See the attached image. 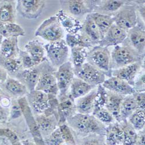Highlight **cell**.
<instances>
[{
	"label": "cell",
	"mask_w": 145,
	"mask_h": 145,
	"mask_svg": "<svg viewBox=\"0 0 145 145\" xmlns=\"http://www.w3.org/2000/svg\"><path fill=\"white\" fill-rule=\"evenodd\" d=\"M74 130L82 134H105L106 128L93 115L77 113L67 119Z\"/></svg>",
	"instance_id": "obj_1"
},
{
	"label": "cell",
	"mask_w": 145,
	"mask_h": 145,
	"mask_svg": "<svg viewBox=\"0 0 145 145\" xmlns=\"http://www.w3.org/2000/svg\"><path fill=\"white\" fill-rule=\"evenodd\" d=\"M122 44L115 46L111 53L112 70L143 61L144 55L139 54L134 48L124 42Z\"/></svg>",
	"instance_id": "obj_2"
},
{
	"label": "cell",
	"mask_w": 145,
	"mask_h": 145,
	"mask_svg": "<svg viewBox=\"0 0 145 145\" xmlns=\"http://www.w3.org/2000/svg\"><path fill=\"white\" fill-rule=\"evenodd\" d=\"M87 61L105 75L111 76V52L108 48L96 45L88 50Z\"/></svg>",
	"instance_id": "obj_3"
},
{
	"label": "cell",
	"mask_w": 145,
	"mask_h": 145,
	"mask_svg": "<svg viewBox=\"0 0 145 145\" xmlns=\"http://www.w3.org/2000/svg\"><path fill=\"white\" fill-rule=\"evenodd\" d=\"M36 37H40L49 42L63 40L65 31L60 25L56 16L45 19L35 31Z\"/></svg>",
	"instance_id": "obj_4"
},
{
	"label": "cell",
	"mask_w": 145,
	"mask_h": 145,
	"mask_svg": "<svg viewBox=\"0 0 145 145\" xmlns=\"http://www.w3.org/2000/svg\"><path fill=\"white\" fill-rule=\"evenodd\" d=\"M44 48L49 62L55 69L59 68L68 61L69 49L63 39L49 42L44 45Z\"/></svg>",
	"instance_id": "obj_5"
},
{
	"label": "cell",
	"mask_w": 145,
	"mask_h": 145,
	"mask_svg": "<svg viewBox=\"0 0 145 145\" xmlns=\"http://www.w3.org/2000/svg\"><path fill=\"white\" fill-rule=\"evenodd\" d=\"M56 69L46 59L35 90L42 91L48 95L55 96L59 89L54 72Z\"/></svg>",
	"instance_id": "obj_6"
},
{
	"label": "cell",
	"mask_w": 145,
	"mask_h": 145,
	"mask_svg": "<svg viewBox=\"0 0 145 145\" xmlns=\"http://www.w3.org/2000/svg\"><path fill=\"white\" fill-rule=\"evenodd\" d=\"M114 24L126 31L134 27L138 23L137 6L129 2L121 8L113 16Z\"/></svg>",
	"instance_id": "obj_7"
},
{
	"label": "cell",
	"mask_w": 145,
	"mask_h": 145,
	"mask_svg": "<svg viewBox=\"0 0 145 145\" xmlns=\"http://www.w3.org/2000/svg\"><path fill=\"white\" fill-rule=\"evenodd\" d=\"M73 69L76 77L95 87L102 85L106 80V75L103 72L88 62L84 63L80 67H73Z\"/></svg>",
	"instance_id": "obj_8"
},
{
	"label": "cell",
	"mask_w": 145,
	"mask_h": 145,
	"mask_svg": "<svg viewBox=\"0 0 145 145\" xmlns=\"http://www.w3.org/2000/svg\"><path fill=\"white\" fill-rule=\"evenodd\" d=\"M99 1H83V0H70L60 1L62 10L69 12L74 18L82 17L94 12Z\"/></svg>",
	"instance_id": "obj_9"
},
{
	"label": "cell",
	"mask_w": 145,
	"mask_h": 145,
	"mask_svg": "<svg viewBox=\"0 0 145 145\" xmlns=\"http://www.w3.org/2000/svg\"><path fill=\"white\" fill-rule=\"evenodd\" d=\"M54 74L56 79L60 95L62 98L66 95L72 80L74 78L73 66L71 62L67 61L57 68V70L54 71Z\"/></svg>",
	"instance_id": "obj_10"
},
{
	"label": "cell",
	"mask_w": 145,
	"mask_h": 145,
	"mask_svg": "<svg viewBox=\"0 0 145 145\" xmlns=\"http://www.w3.org/2000/svg\"><path fill=\"white\" fill-rule=\"evenodd\" d=\"M45 5V1L42 0H19L16 9L22 17L34 19L41 15Z\"/></svg>",
	"instance_id": "obj_11"
},
{
	"label": "cell",
	"mask_w": 145,
	"mask_h": 145,
	"mask_svg": "<svg viewBox=\"0 0 145 145\" xmlns=\"http://www.w3.org/2000/svg\"><path fill=\"white\" fill-rule=\"evenodd\" d=\"M123 42L134 48L139 54L144 55V27H142L137 25L134 27L127 31V38Z\"/></svg>",
	"instance_id": "obj_12"
},
{
	"label": "cell",
	"mask_w": 145,
	"mask_h": 145,
	"mask_svg": "<svg viewBox=\"0 0 145 145\" xmlns=\"http://www.w3.org/2000/svg\"><path fill=\"white\" fill-rule=\"evenodd\" d=\"M45 61L46 60L33 68L24 69L16 77L18 80L23 84L30 92L35 90L44 67Z\"/></svg>",
	"instance_id": "obj_13"
},
{
	"label": "cell",
	"mask_w": 145,
	"mask_h": 145,
	"mask_svg": "<svg viewBox=\"0 0 145 145\" xmlns=\"http://www.w3.org/2000/svg\"><path fill=\"white\" fill-rule=\"evenodd\" d=\"M18 103L21 108L22 113L25 116L28 127L32 135H33L35 140L40 144L44 145V142L42 141L41 134L37 125V123L33 116L32 112L27 99L25 97L22 98L18 101Z\"/></svg>",
	"instance_id": "obj_14"
},
{
	"label": "cell",
	"mask_w": 145,
	"mask_h": 145,
	"mask_svg": "<svg viewBox=\"0 0 145 145\" xmlns=\"http://www.w3.org/2000/svg\"><path fill=\"white\" fill-rule=\"evenodd\" d=\"M127 35V31L113 24L100 41L98 45L107 48L118 45L125 41Z\"/></svg>",
	"instance_id": "obj_15"
},
{
	"label": "cell",
	"mask_w": 145,
	"mask_h": 145,
	"mask_svg": "<svg viewBox=\"0 0 145 145\" xmlns=\"http://www.w3.org/2000/svg\"><path fill=\"white\" fill-rule=\"evenodd\" d=\"M102 86L108 91L124 96L132 95L135 92L134 87L128 82L113 76L105 80Z\"/></svg>",
	"instance_id": "obj_16"
},
{
	"label": "cell",
	"mask_w": 145,
	"mask_h": 145,
	"mask_svg": "<svg viewBox=\"0 0 145 145\" xmlns=\"http://www.w3.org/2000/svg\"><path fill=\"white\" fill-rule=\"evenodd\" d=\"M27 98L29 105L36 113H44L50 107V96L42 91L34 90L30 92Z\"/></svg>",
	"instance_id": "obj_17"
},
{
	"label": "cell",
	"mask_w": 145,
	"mask_h": 145,
	"mask_svg": "<svg viewBox=\"0 0 145 145\" xmlns=\"http://www.w3.org/2000/svg\"><path fill=\"white\" fill-rule=\"evenodd\" d=\"M142 62H135L118 69L112 70L111 76L121 79L133 87L136 76L139 74L142 67Z\"/></svg>",
	"instance_id": "obj_18"
},
{
	"label": "cell",
	"mask_w": 145,
	"mask_h": 145,
	"mask_svg": "<svg viewBox=\"0 0 145 145\" xmlns=\"http://www.w3.org/2000/svg\"><path fill=\"white\" fill-rule=\"evenodd\" d=\"M55 16L60 25L67 34H76L81 32L82 24L77 18L69 15L62 9L59 10Z\"/></svg>",
	"instance_id": "obj_19"
},
{
	"label": "cell",
	"mask_w": 145,
	"mask_h": 145,
	"mask_svg": "<svg viewBox=\"0 0 145 145\" xmlns=\"http://www.w3.org/2000/svg\"><path fill=\"white\" fill-rule=\"evenodd\" d=\"M81 33L85 35L94 46L98 44L103 38L101 32L90 14L87 15L85 20L82 23Z\"/></svg>",
	"instance_id": "obj_20"
},
{
	"label": "cell",
	"mask_w": 145,
	"mask_h": 145,
	"mask_svg": "<svg viewBox=\"0 0 145 145\" xmlns=\"http://www.w3.org/2000/svg\"><path fill=\"white\" fill-rule=\"evenodd\" d=\"M124 97V96L107 90L105 107L110 112L114 119H116L119 123L121 122L120 115V107Z\"/></svg>",
	"instance_id": "obj_21"
},
{
	"label": "cell",
	"mask_w": 145,
	"mask_h": 145,
	"mask_svg": "<svg viewBox=\"0 0 145 145\" xmlns=\"http://www.w3.org/2000/svg\"><path fill=\"white\" fill-rule=\"evenodd\" d=\"M19 52L17 37L5 39L0 45V59L18 58Z\"/></svg>",
	"instance_id": "obj_22"
},
{
	"label": "cell",
	"mask_w": 145,
	"mask_h": 145,
	"mask_svg": "<svg viewBox=\"0 0 145 145\" xmlns=\"http://www.w3.org/2000/svg\"><path fill=\"white\" fill-rule=\"evenodd\" d=\"M26 51L33 59L36 65H39L46 60V51L43 44L37 40L27 42L25 46Z\"/></svg>",
	"instance_id": "obj_23"
},
{
	"label": "cell",
	"mask_w": 145,
	"mask_h": 145,
	"mask_svg": "<svg viewBox=\"0 0 145 145\" xmlns=\"http://www.w3.org/2000/svg\"><path fill=\"white\" fill-rule=\"evenodd\" d=\"M58 114H59L60 123H64L66 120L74 115L76 111L74 99L71 95L62 97V101L58 105Z\"/></svg>",
	"instance_id": "obj_24"
},
{
	"label": "cell",
	"mask_w": 145,
	"mask_h": 145,
	"mask_svg": "<svg viewBox=\"0 0 145 145\" xmlns=\"http://www.w3.org/2000/svg\"><path fill=\"white\" fill-rule=\"evenodd\" d=\"M96 92L97 88H95L87 95L77 99L75 105L76 111L78 113L91 114L93 113Z\"/></svg>",
	"instance_id": "obj_25"
},
{
	"label": "cell",
	"mask_w": 145,
	"mask_h": 145,
	"mask_svg": "<svg viewBox=\"0 0 145 145\" xmlns=\"http://www.w3.org/2000/svg\"><path fill=\"white\" fill-rule=\"evenodd\" d=\"M127 1H99L93 12L102 15L114 16Z\"/></svg>",
	"instance_id": "obj_26"
},
{
	"label": "cell",
	"mask_w": 145,
	"mask_h": 145,
	"mask_svg": "<svg viewBox=\"0 0 145 145\" xmlns=\"http://www.w3.org/2000/svg\"><path fill=\"white\" fill-rule=\"evenodd\" d=\"M95 88L83 80L74 77L70 86V95L74 99H78L89 93Z\"/></svg>",
	"instance_id": "obj_27"
},
{
	"label": "cell",
	"mask_w": 145,
	"mask_h": 145,
	"mask_svg": "<svg viewBox=\"0 0 145 145\" xmlns=\"http://www.w3.org/2000/svg\"><path fill=\"white\" fill-rule=\"evenodd\" d=\"M106 142L107 145H120L123 140V132L118 123L112 124L106 128Z\"/></svg>",
	"instance_id": "obj_28"
},
{
	"label": "cell",
	"mask_w": 145,
	"mask_h": 145,
	"mask_svg": "<svg viewBox=\"0 0 145 145\" xmlns=\"http://www.w3.org/2000/svg\"><path fill=\"white\" fill-rule=\"evenodd\" d=\"M57 117L54 114L46 116L44 114L38 116L36 118V122L41 134L45 135L51 134L56 129Z\"/></svg>",
	"instance_id": "obj_29"
},
{
	"label": "cell",
	"mask_w": 145,
	"mask_h": 145,
	"mask_svg": "<svg viewBox=\"0 0 145 145\" xmlns=\"http://www.w3.org/2000/svg\"><path fill=\"white\" fill-rule=\"evenodd\" d=\"M15 8L13 1H0V23H14Z\"/></svg>",
	"instance_id": "obj_30"
},
{
	"label": "cell",
	"mask_w": 145,
	"mask_h": 145,
	"mask_svg": "<svg viewBox=\"0 0 145 145\" xmlns=\"http://www.w3.org/2000/svg\"><path fill=\"white\" fill-rule=\"evenodd\" d=\"M65 42L70 48L74 47H81L91 49L95 46L93 44L83 35L81 32L76 34H67L66 35Z\"/></svg>",
	"instance_id": "obj_31"
},
{
	"label": "cell",
	"mask_w": 145,
	"mask_h": 145,
	"mask_svg": "<svg viewBox=\"0 0 145 145\" xmlns=\"http://www.w3.org/2000/svg\"><path fill=\"white\" fill-rule=\"evenodd\" d=\"M0 35L5 39L25 36L26 32L20 25L15 23H0Z\"/></svg>",
	"instance_id": "obj_32"
},
{
	"label": "cell",
	"mask_w": 145,
	"mask_h": 145,
	"mask_svg": "<svg viewBox=\"0 0 145 145\" xmlns=\"http://www.w3.org/2000/svg\"><path fill=\"white\" fill-rule=\"evenodd\" d=\"M138 108L137 103L132 95L124 97L120 107V118L121 122L126 121L130 116Z\"/></svg>",
	"instance_id": "obj_33"
},
{
	"label": "cell",
	"mask_w": 145,
	"mask_h": 145,
	"mask_svg": "<svg viewBox=\"0 0 145 145\" xmlns=\"http://www.w3.org/2000/svg\"><path fill=\"white\" fill-rule=\"evenodd\" d=\"M92 19L97 25L100 31L101 32L103 37L112 26L114 24L113 16L102 15L101 14L92 12L90 14Z\"/></svg>",
	"instance_id": "obj_34"
},
{
	"label": "cell",
	"mask_w": 145,
	"mask_h": 145,
	"mask_svg": "<svg viewBox=\"0 0 145 145\" xmlns=\"http://www.w3.org/2000/svg\"><path fill=\"white\" fill-rule=\"evenodd\" d=\"M0 67L3 68L11 76L16 77L24 70L19 57L0 59Z\"/></svg>",
	"instance_id": "obj_35"
},
{
	"label": "cell",
	"mask_w": 145,
	"mask_h": 145,
	"mask_svg": "<svg viewBox=\"0 0 145 145\" xmlns=\"http://www.w3.org/2000/svg\"><path fill=\"white\" fill-rule=\"evenodd\" d=\"M5 88L14 96H20L27 93V87L20 81L14 78H7L5 81Z\"/></svg>",
	"instance_id": "obj_36"
},
{
	"label": "cell",
	"mask_w": 145,
	"mask_h": 145,
	"mask_svg": "<svg viewBox=\"0 0 145 145\" xmlns=\"http://www.w3.org/2000/svg\"><path fill=\"white\" fill-rule=\"evenodd\" d=\"M88 52L87 48L74 47L71 48V63L74 68L81 66L87 61Z\"/></svg>",
	"instance_id": "obj_37"
},
{
	"label": "cell",
	"mask_w": 145,
	"mask_h": 145,
	"mask_svg": "<svg viewBox=\"0 0 145 145\" xmlns=\"http://www.w3.org/2000/svg\"><path fill=\"white\" fill-rule=\"evenodd\" d=\"M123 132V145H135L138 133L137 131L132 127V125L127 121L123 122V124L120 125Z\"/></svg>",
	"instance_id": "obj_38"
},
{
	"label": "cell",
	"mask_w": 145,
	"mask_h": 145,
	"mask_svg": "<svg viewBox=\"0 0 145 145\" xmlns=\"http://www.w3.org/2000/svg\"><path fill=\"white\" fill-rule=\"evenodd\" d=\"M144 110L137 109L133 113L129 118V123L136 131H142L144 128L145 113Z\"/></svg>",
	"instance_id": "obj_39"
},
{
	"label": "cell",
	"mask_w": 145,
	"mask_h": 145,
	"mask_svg": "<svg viewBox=\"0 0 145 145\" xmlns=\"http://www.w3.org/2000/svg\"><path fill=\"white\" fill-rule=\"evenodd\" d=\"M93 115L102 123L110 124L114 121V118L105 107L93 113Z\"/></svg>",
	"instance_id": "obj_40"
},
{
	"label": "cell",
	"mask_w": 145,
	"mask_h": 145,
	"mask_svg": "<svg viewBox=\"0 0 145 145\" xmlns=\"http://www.w3.org/2000/svg\"><path fill=\"white\" fill-rule=\"evenodd\" d=\"M18 57L20 60L24 69H29L37 66L31 57L26 51H22L19 49Z\"/></svg>",
	"instance_id": "obj_41"
},
{
	"label": "cell",
	"mask_w": 145,
	"mask_h": 145,
	"mask_svg": "<svg viewBox=\"0 0 145 145\" xmlns=\"http://www.w3.org/2000/svg\"><path fill=\"white\" fill-rule=\"evenodd\" d=\"M64 142L59 128L56 129L46 139V145H61Z\"/></svg>",
	"instance_id": "obj_42"
},
{
	"label": "cell",
	"mask_w": 145,
	"mask_h": 145,
	"mask_svg": "<svg viewBox=\"0 0 145 145\" xmlns=\"http://www.w3.org/2000/svg\"><path fill=\"white\" fill-rule=\"evenodd\" d=\"M59 129L61 132L62 138L67 144H71L72 145H76V142L74 138L69 127L65 124H62L59 127Z\"/></svg>",
	"instance_id": "obj_43"
},
{
	"label": "cell",
	"mask_w": 145,
	"mask_h": 145,
	"mask_svg": "<svg viewBox=\"0 0 145 145\" xmlns=\"http://www.w3.org/2000/svg\"><path fill=\"white\" fill-rule=\"evenodd\" d=\"M137 103L138 108L144 110L145 108V94L144 92H135L132 94Z\"/></svg>",
	"instance_id": "obj_44"
},
{
	"label": "cell",
	"mask_w": 145,
	"mask_h": 145,
	"mask_svg": "<svg viewBox=\"0 0 145 145\" xmlns=\"http://www.w3.org/2000/svg\"><path fill=\"white\" fill-rule=\"evenodd\" d=\"M133 87L135 92H144V72L140 75V77L137 81L134 82Z\"/></svg>",
	"instance_id": "obj_45"
},
{
	"label": "cell",
	"mask_w": 145,
	"mask_h": 145,
	"mask_svg": "<svg viewBox=\"0 0 145 145\" xmlns=\"http://www.w3.org/2000/svg\"><path fill=\"white\" fill-rule=\"evenodd\" d=\"M22 113L21 108L19 106V105H14L12 108L11 112V117L13 118H16L19 117Z\"/></svg>",
	"instance_id": "obj_46"
},
{
	"label": "cell",
	"mask_w": 145,
	"mask_h": 145,
	"mask_svg": "<svg viewBox=\"0 0 145 145\" xmlns=\"http://www.w3.org/2000/svg\"><path fill=\"white\" fill-rule=\"evenodd\" d=\"M144 131H139L135 145H144Z\"/></svg>",
	"instance_id": "obj_47"
},
{
	"label": "cell",
	"mask_w": 145,
	"mask_h": 145,
	"mask_svg": "<svg viewBox=\"0 0 145 145\" xmlns=\"http://www.w3.org/2000/svg\"><path fill=\"white\" fill-rule=\"evenodd\" d=\"M8 73L7 71L1 67H0V84L5 82L7 79Z\"/></svg>",
	"instance_id": "obj_48"
},
{
	"label": "cell",
	"mask_w": 145,
	"mask_h": 145,
	"mask_svg": "<svg viewBox=\"0 0 145 145\" xmlns=\"http://www.w3.org/2000/svg\"><path fill=\"white\" fill-rule=\"evenodd\" d=\"M82 145H103L100 141L96 139L89 140L85 143H84Z\"/></svg>",
	"instance_id": "obj_49"
},
{
	"label": "cell",
	"mask_w": 145,
	"mask_h": 145,
	"mask_svg": "<svg viewBox=\"0 0 145 145\" xmlns=\"http://www.w3.org/2000/svg\"><path fill=\"white\" fill-rule=\"evenodd\" d=\"M1 103L5 107L9 106L10 105V101L7 98H3L1 101Z\"/></svg>",
	"instance_id": "obj_50"
},
{
	"label": "cell",
	"mask_w": 145,
	"mask_h": 145,
	"mask_svg": "<svg viewBox=\"0 0 145 145\" xmlns=\"http://www.w3.org/2000/svg\"><path fill=\"white\" fill-rule=\"evenodd\" d=\"M25 145H33V144H32L31 143L29 142H25Z\"/></svg>",
	"instance_id": "obj_51"
},
{
	"label": "cell",
	"mask_w": 145,
	"mask_h": 145,
	"mask_svg": "<svg viewBox=\"0 0 145 145\" xmlns=\"http://www.w3.org/2000/svg\"><path fill=\"white\" fill-rule=\"evenodd\" d=\"M3 39V37H2V36H1V35H0V45H1V42H2Z\"/></svg>",
	"instance_id": "obj_52"
},
{
	"label": "cell",
	"mask_w": 145,
	"mask_h": 145,
	"mask_svg": "<svg viewBox=\"0 0 145 145\" xmlns=\"http://www.w3.org/2000/svg\"><path fill=\"white\" fill-rule=\"evenodd\" d=\"M2 117H3V115H2V113L0 112V119L2 118Z\"/></svg>",
	"instance_id": "obj_53"
},
{
	"label": "cell",
	"mask_w": 145,
	"mask_h": 145,
	"mask_svg": "<svg viewBox=\"0 0 145 145\" xmlns=\"http://www.w3.org/2000/svg\"><path fill=\"white\" fill-rule=\"evenodd\" d=\"M66 145H72V144H67V143Z\"/></svg>",
	"instance_id": "obj_54"
}]
</instances>
